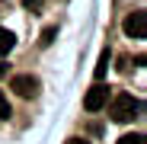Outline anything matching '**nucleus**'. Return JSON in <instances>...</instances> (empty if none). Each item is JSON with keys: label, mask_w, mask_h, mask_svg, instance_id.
<instances>
[{"label": "nucleus", "mask_w": 147, "mask_h": 144, "mask_svg": "<svg viewBox=\"0 0 147 144\" xmlns=\"http://www.w3.org/2000/svg\"><path fill=\"white\" fill-rule=\"evenodd\" d=\"M141 112V103L134 99L131 93H118L112 106H109V115H112V122H131V118Z\"/></svg>", "instance_id": "nucleus-1"}, {"label": "nucleus", "mask_w": 147, "mask_h": 144, "mask_svg": "<svg viewBox=\"0 0 147 144\" xmlns=\"http://www.w3.org/2000/svg\"><path fill=\"white\" fill-rule=\"evenodd\" d=\"M102 106H109V87L106 83H93L83 96V109L86 112H99Z\"/></svg>", "instance_id": "nucleus-2"}, {"label": "nucleus", "mask_w": 147, "mask_h": 144, "mask_svg": "<svg viewBox=\"0 0 147 144\" xmlns=\"http://www.w3.org/2000/svg\"><path fill=\"white\" fill-rule=\"evenodd\" d=\"M121 29H125L128 39H144V35H147V13H144V10L128 13L125 22H121Z\"/></svg>", "instance_id": "nucleus-3"}, {"label": "nucleus", "mask_w": 147, "mask_h": 144, "mask_svg": "<svg viewBox=\"0 0 147 144\" xmlns=\"http://www.w3.org/2000/svg\"><path fill=\"white\" fill-rule=\"evenodd\" d=\"M10 90H13L16 96H22V99H32V96L38 93V80H35L32 74H16V77L10 80Z\"/></svg>", "instance_id": "nucleus-4"}, {"label": "nucleus", "mask_w": 147, "mask_h": 144, "mask_svg": "<svg viewBox=\"0 0 147 144\" xmlns=\"http://www.w3.org/2000/svg\"><path fill=\"white\" fill-rule=\"evenodd\" d=\"M13 45H16V35H13L10 29H3V26H0V58H3V55H10V51H13Z\"/></svg>", "instance_id": "nucleus-5"}, {"label": "nucleus", "mask_w": 147, "mask_h": 144, "mask_svg": "<svg viewBox=\"0 0 147 144\" xmlns=\"http://www.w3.org/2000/svg\"><path fill=\"white\" fill-rule=\"evenodd\" d=\"M106 67H109V48H102V55H99V64H96V83H102Z\"/></svg>", "instance_id": "nucleus-6"}, {"label": "nucleus", "mask_w": 147, "mask_h": 144, "mask_svg": "<svg viewBox=\"0 0 147 144\" xmlns=\"http://www.w3.org/2000/svg\"><path fill=\"white\" fill-rule=\"evenodd\" d=\"M55 35H58V29H55V26H48V29L42 32V39H38V42H42V48H48V45H51V42H55Z\"/></svg>", "instance_id": "nucleus-7"}, {"label": "nucleus", "mask_w": 147, "mask_h": 144, "mask_svg": "<svg viewBox=\"0 0 147 144\" xmlns=\"http://www.w3.org/2000/svg\"><path fill=\"white\" fill-rule=\"evenodd\" d=\"M118 144H144V135H141V131H134V135H121Z\"/></svg>", "instance_id": "nucleus-8"}, {"label": "nucleus", "mask_w": 147, "mask_h": 144, "mask_svg": "<svg viewBox=\"0 0 147 144\" xmlns=\"http://www.w3.org/2000/svg\"><path fill=\"white\" fill-rule=\"evenodd\" d=\"M13 115V109H10V103H7V93L0 90V118H10Z\"/></svg>", "instance_id": "nucleus-9"}, {"label": "nucleus", "mask_w": 147, "mask_h": 144, "mask_svg": "<svg viewBox=\"0 0 147 144\" xmlns=\"http://www.w3.org/2000/svg\"><path fill=\"white\" fill-rule=\"evenodd\" d=\"M45 3V0H22V7H26V10H38Z\"/></svg>", "instance_id": "nucleus-10"}, {"label": "nucleus", "mask_w": 147, "mask_h": 144, "mask_svg": "<svg viewBox=\"0 0 147 144\" xmlns=\"http://www.w3.org/2000/svg\"><path fill=\"white\" fill-rule=\"evenodd\" d=\"M64 144H90V141H86V138H67Z\"/></svg>", "instance_id": "nucleus-11"}, {"label": "nucleus", "mask_w": 147, "mask_h": 144, "mask_svg": "<svg viewBox=\"0 0 147 144\" xmlns=\"http://www.w3.org/2000/svg\"><path fill=\"white\" fill-rule=\"evenodd\" d=\"M3 74H7V64H0V77H3Z\"/></svg>", "instance_id": "nucleus-12"}]
</instances>
